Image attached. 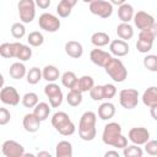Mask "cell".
Masks as SVG:
<instances>
[{
	"mask_svg": "<svg viewBox=\"0 0 157 157\" xmlns=\"http://www.w3.org/2000/svg\"><path fill=\"white\" fill-rule=\"evenodd\" d=\"M102 141L108 145L113 146L115 148H124L128 146V139L121 132V126L118 123H108L102 132Z\"/></svg>",
	"mask_w": 157,
	"mask_h": 157,
	"instance_id": "6da1fadb",
	"label": "cell"
},
{
	"mask_svg": "<svg viewBox=\"0 0 157 157\" xmlns=\"http://www.w3.org/2000/svg\"><path fill=\"white\" fill-rule=\"evenodd\" d=\"M96 121L97 115L92 110H87L81 115L78 123V135L83 141H92L96 137Z\"/></svg>",
	"mask_w": 157,
	"mask_h": 157,
	"instance_id": "7a4b0ae2",
	"label": "cell"
},
{
	"mask_svg": "<svg viewBox=\"0 0 157 157\" xmlns=\"http://www.w3.org/2000/svg\"><path fill=\"white\" fill-rule=\"evenodd\" d=\"M52 125L54 126V129L59 134H61L64 136H70L76 130L75 124L71 121L70 117L65 112H56V113H54L53 117H52Z\"/></svg>",
	"mask_w": 157,
	"mask_h": 157,
	"instance_id": "3957f363",
	"label": "cell"
},
{
	"mask_svg": "<svg viewBox=\"0 0 157 157\" xmlns=\"http://www.w3.org/2000/svg\"><path fill=\"white\" fill-rule=\"evenodd\" d=\"M104 70L107 72V75L114 81V82H124L125 78L128 77V70L125 67V65L123 64V61L118 58H112L108 64L104 66Z\"/></svg>",
	"mask_w": 157,
	"mask_h": 157,
	"instance_id": "277c9868",
	"label": "cell"
},
{
	"mask_svg": "<svg viewBox=\"0 0 157 157\" xmlns=\"http://www.w3.org/2000/svg\"><path fill=\"white\" fill-rule=\"evenodd\" d=\"M36 1L34 0H20L17 4L18 16L22 23H31L36 17Z\"/></svg>",
	"mask_w": 157,
	"mask_h": 157,
	"instance_id": "5b68a950",
	"label": "cell"
},
{
	"mask_svg": "<svg viewBox=\"0 0 157 157\" xmlns=\"http://www.w3.org/2000/svg\"><path fill=\"white\" fill-rule=\"evenodd\" d=\"M119 103L125 109H134L139 103V92L135 88H124L119 92Z\"/></svg>",
	"mask_w": 157,
	"mask_h": 157,
	"instance_id": "8992f818",
	"label": "cell"
},
{
	"mask_svg": "<svg viewBox=\"0 0 157 157\" xmlns=\"http://www.w3.org/2000/svg\"><path fill=\"white\" fill-rule=\"evenodd\" d=\"M38 26L45 31V32H50V33H54L56 31H59L60 26H61V22L60 20L53 15V13H48V12H44L39 16V20H38Z\"/></svg>",
	"mask_w": 157,
	"mask_h": 157,
	"instance_id": "52a82bcc",
	"label": "cell"
},
{
	"mask_svg": "<svg viewBox=\"0 0 157 157\" xmlns=\"http://www.w3.org/2000/svg\"><path fill=\"white\" fill-rule=\"evenodd\" d=\"M44 93H45L47 98L49 99V104L52 105V108H58L61 105L63 92H61V88L59 87V85H56L55 82H49L44 87Z\"/></svg>",
	"mask_w": 157,
	"mask_h": 157,
	"instance_id": "ba28073f",
	"label": "cell"
},
{
	"mask_svg": "<svg viewBox=\"0 0 157 157\" xmlns=\"http://www.w3.org/2000/svg\"><path fill=\"white\" fill-rule=\"evenodd\" d=\"M90 11L101 18H108L113 13V4L105 0H94L90 4Z\"/></svg>",
	"mask_w": 157,
	"mask_h": 157,
	"instance_id": "9c48e42d",
	"label": "cell"
},
{
	"mask_svg": "<svg viewBox=\"0 0 157 157\" xmlns=\"http://www.w3.org/2000/svg\"><path fill=\"white\" fill-rule=\"evenodd\" d=\"M1 152L5 157H22L25 156L23 146L15 140H6L1 146Z\"/></svg>",
	"mask_w": 157,
	"mask_h": 157,
	"instance_id": "30bf717a",
	"label": "cell"
},
{
	"mask_svg": "<svg viewBox=\"0 0 157 157\" xmlns=\"http://www.w3.org/2000/svg\"><path fill=\"white\" fill-rule=\"evenodd\" d=\"M0 99L4 104L15 107L20 103V93L12 86H5L0 91Z\"/></svg>",
	"mask_w": 157,
	"mask_h": 157,
	"instance_id": "8fae6325",
	"label": "cell"
},
{
	"mask_svg": "<svg viewBox=\"0 0 157 157\" xmlns=\"http://www.w3.org/2000/svg\"><path fill=\"white\" fill-rule=\"evenodd\" d=\"M128 137L135 145H145L150 140V131L142 126L131 128L128 132Z\"/></svg>",
	"mask_w": 157,
	"mask_h": 157,
	"instance_id": "7c38bea8",
	"label": "cell"
},
{
	"mask_svg": "<svg viewBox=\"0 0 157 157\" xmlns=\"http://www.w3.org/2000/svg\"><path fill=\"white\" fill-rule=\"evenodd\" d=\"M135 26L142 31V29H152L153 25H155V18L152 15L145 12V11H137L135 15H134V18H132Z\"/></svg>",
	"mask_w": 157,
	"mask_h": 157,
	"instance_id": "4fadbf2b",
	"label": "cell"
},
{
	"mask_svg": "<svg viewBox=\"0 0 157 157\" xmlns=\"http://www.w3.org/2000/svg\"><path fill=\"white\" fill-rule=\"evenodd\" d=\"M112 58H113V56H112L110 53L104 52V50L98 49V48H97V49H92L91 53H90V59H91V61H92L94 65L101 66V67H104Z\"/></svg>",
	"mask_w": 157,
	"mask_h": 157,
	"instance_id": "5bb4252c",
	"label": "cell"
},
{
	"mask_svg": "<svg viewBox=\"0 0 157 157\" xmlns=\"http://www.w3.org/2000/svg\"><path fill=\"white\" fill-rule=\"evenodd\" d=\"M129 44L126 40H123V39H114L109 43V50H110V54L115 55L117 58L118 56H125L128 53H129Z\"/></svg>",
	"mask_w": 157,
	"mask_h": 157,
	"instance_id": "9a60e30c",
	"label": "cell"
},
{
	"mask_svg": "<svg viewBox=\"0 0 157 157\" xmlns=\"http://www.w3.org/2000/svg\"><path fill=\"white\" fill-rule=\"evenodd\" d=\"M22 43L20 42H13V43H2L0 45V55L6 59H12L17 58L18 50L21 48Z\"/></svg>",
	"mask_w": 157,
	"mask_h": 157,
	"instance_id": "2e32d148",
	"label": "cell"
},
{
	"mask_svg": "<svg viewBox=\"0 0 157 157\" xmlns=\"http://www.w3.org/2000/svg\"><path fill=\"white\" fill-rule=\"evenodd\" d=\"M22 125L27 132H37L40 126V120L34 113H28L23 117Z\"/></svg>",
	"mask_w": 157,
	"mask_h": 157,
	"instance_id": "e0dca14e",
	"label": "cell"
},
{
	"mask_svg": "<svg viewBox=\"0 0 157 157\" xmlns=\"http://www.w3.org/2000/svg\"><path fill=\"white\" fill-rule=\"evenodd\" d=\"M65 53L70 56V58H74V59H78L82 56L83 54V47L80 42H76V40H69L65 43Z\"/></svg>",
	"mask_w": 157,
	"mask_h": 157,
	"instance_id": "ac0fdd59",
	"label": "cell"
},
{
	"mask_svg": "<svg viewBox=\"0 0 157 157\" xmlns=\"http://www.w3.org/2000/svg\"><path fill=\"white\" fill-rule=\"evenodd\" d=\"M77 4V0H60V2L56 6V12L60 17L65 18L70 16L74 6Z\"/></svg>",
	"mask_w": 157,
	"mask_h": 157,
	"instance_id": "d6986e66",
	"label": "cell"
},
{
	"mask_svg": "<svg viewBox=\"0 0 157 157\" xmlns=\"http://www.w3.org/2000/svg\"><path fill=\"white\" fill-rule=\"evenodd\" d=\"M134 15H135L134 7H132V5H130L128 2H125V4H123L118 7V17L121 22H128L129 23L134 18Z\"/></svg>",
	"mask_w": 157,
	"mask_h": 157,
	"instance_id": "ffe728a7",
	"label": "cell"
},
{
	"mask_svg": "<svg viewBox=\"0 0 157 157\" xmlns=\"http://www.w3.org/2000/svg\"><path fill=\"white\" fill-rule=\"evenodd\" d=\"M115 114V105L110 102H104L98 107V117L102 120H109Z\"/></svg>",
	"mask_w": 157,
	"mask_h": 157,
	"instance_id": "44dd1931",
	"label": "cell"
},
{
	"mask_svg": "<svg viewBox=\"0 0 157 157\" xmlns=\"http://www.w3.org/2000/svg\"><path fill=\"white\" fill-rule=\"evenodd\" d=\"M93 86H94L93 78L88 75H83L77 80V82H76V85L72 90H76V91H80V92L83 93V92H90Z\"/></svg>",
	"mask_w": 157,
	"mask_h": 157,
	"instance_id": "7402d4cb",
	"label": "cell"
},
{
	"mask_svg": "<svg viewBox=\"0 0 157 157\" xmlns=\"http://www.w3.org/2000/svg\"><path fill=\"white\" fill-rule=\"evenodd\" d=\"M117 34L123 40H129L134 37V28L128 22H121L117 26Z\"/></svg>",
	"mask_w": 157,
	"mask_h": 157,
	"instance_id": "603a6c76",
	"label": "cell"
},
{
	"mask_svg": "<svg viewBox=\"0 0 157 157\" xmlns=\"http://www.w3.org/2000/svg\"><path fill=\"white\" fill-rule=\"evenodd\" d=\"M9 75L11 78L13 80H21L26 75H27V70H26V66L20 63V61H16L13 64H11L10 69H9Z\"/></svg>",
	"mask_w": 157,
	"mask_h": 157,
	"instance_id": "cb8c5ba5",
	"label": "cell"
},
{
	"mask_svg": "<svg viewBox=\"0 0 157 157\" xmlns=\"http://www.w3.org/2000/svg\"><path fill=\"white\" fill-rule=\"evenodd\" d=\"M72 145L71 142L63 140L59 141L55 147V155L56 157H72Z\"/></svg>",
	"mask_w": 157,
	"mask_h": 157,
	"instance_id": "d4e9b609",
	"label": "cell"
},
{
	"mask_svg": "<svg viewBox=\"0 0 157 157\" xmlns=\"http://www.w3.org/2000/svg\"><path fill=\"white\" fill-rule=\"evenodd\" d=\"M142 103L148 108L157 103V86H151L144 92Z\"/></svg>",
	"mask_w": 157,
	"mask_h": 157,
	"instance_id": "484cf974",
	"label": "cell"
},
{
	"mask_svg": "<svg viewBox=\"0 0 157 157\" xmlns=\"http://www.w3.org/2000/svg\"><path fill=\"white\" fill-rule=\"evenodd\" d=\"M91 43L94 47L101 48V47H105L107 44H109L110 43V38L105 32H94L91 36Z\"/></svg>",
	"mask_w": 157,
	"mask_h": 157,
	"instance_id": "4316f807",
	"label": "cell"
},
{
	"mask_svg": "<svg viewBox=\"0 0 157 157\" xmlns=\"http://www.w3.org/2000/svg\"><path fill=\"white\" fill-rule=\"evenodd\" d=\"M43 72V78L48 82H55L59 77H60V72L59 69L54 65H47L44 66V69L42 70Z\"/></svg>",
	"mask_w": 157,
	"mask_h": 157,
	"instance_id": "83f0119b",
	"label": "cell"
},
{
	"mask_svg": "<svg viewBox=\"0 0 157 157\" xmlns=\"http://www.w3.org/2000/svg\"><path fill=\"white\" fill-rule=\"evenodd\" d=\"M50 107H52V105L48 104V103H45V102H39V103L34 107L33 113L39 118L40 121L47 120L48 117H49V114H50Z\"/></svg>",
	"mask_w": 157,
	"mask_h": 157,
	"instance_id": "f1b7e54d",
	"label": "cell"
},
{
	"mask_svg": "<svg viewBox=\"0 0 157 157\" xmlns=\"http://www.w3.org/2000/svg\"><path fill=\"white\" fill-rule=\"evenodd\" d=\"M60 80H61L63 86H65L69 90H72L75 87V85H76V82H77L78 78H77V76H76V74L74 71H65L61 75Z\"/></svg>",
	"mask_w": 157,
	"mask_h": 157,
	"instance_id": "f546056e",
	"label": "cell"
},
{
	"mask_svg": "<svg viewBox=\"0 0 157 157\" xmlns=\"http://www.w3.org/2000/svg\"><path fill=\"white\" fill-rule=\"evenodd\" d=\"M26 78H27V82L29 85H37L42 78H43V72L39 67H31L28 71H27V75H26Z\"/></svg>",
	"mask_w": 157,
	"mask_h": 157,
	"instance_id": "4dcf8cb0",
	"label": "cell"
},
{
	"mask_svg": "<svg viewBox=\"0 0 157 157\" xmlns=\"http://www.w3.org/2000/svg\"><path fill=\"white\" fill-rule=\"evenodd\" d=\"M66 102L71 107H77L82 103V92L76 90H70L66 96Z\"/></svg>",
	"mask_w": 157,
	"mask_h": 157,
	"instance_id": "1f68e13d",
	"label": "cell"
},
{
	"mask_svg": "<svg viewBox=\"0 0 157 157\" xmlns=\"http://www.w3.org/2000/svg\"><path fill=\"white\" fill-rule=\"evenodd\" d=\"M39 103L38 99V94L34 92H27L23 97H22V104L26 108H34L37 104Z\"/></svg>",
	"mask_w": 157,
	"mask_h": 157,
	"instance_id": "d6a6232c",
	"label": "cell"
},
{
	"mask_svg": "<svg viewBox=\"0 0 157 157\" xmlns=\"http://www.w3.org/2000/svg\"><path fill=\"white\" fill-rule=\"evenodd\" d=\"M27 42L32 47H40L44 42V37L39 31H33L27 36Z\"/></svg>",
	"mask_w": 157,
	"mask_h": 157,
	"instance_id": "836d02e7",
	"label": "cell"
},
{
	"mask_svg": "<svg viewBox=\"0 0 157 157\" xmlns=\"http://www.w3.org/2000/svg\"><path fill=\"white\" fill-rule=\"evenodd\" d=\"M123 155L125 157H142L144 151L141 150V147H139V145H130L123 148Z\"/></svg>",
	"mask_w": 157,
	"mask_h": 157,
	"instance_id": "e575fe53",
	"label": "cell"
},
{
	"mask_svg": "<svg viewBox=\"0 0 157 157\" xmlns=\"http://www.w3.org/2000/svg\"><path fill=\"white\" fill-rule=\"evenodd\" d=\"M142 64H144L145 69H147L148 71L157 72V55H155V54H147L144 58Z\"/></svg>",
	"mask_w": 157,
	"mask_h": 157,
	"instance_id": "d590c367",
	"label": "cell"
},
{
	"mask_svg": "<svg viewBox=\"0 0 157 157\" xmlns=\"http://www.w3.org/2000/svg\"><path fill=\"white\" fill-rule=\"evenodd\" d=\"M11 34L13 38L16 39H21L25 34H26V28L23 26V23L21 22H16L11 26Z\"/></svg>",
	"mask_w": 157,
	"mask_h": 157,
	"instance_id": "8d00e7d4",
	"label": "cell"
},
{
	"mask_svg": "<svg viewBox=\"0 0 157 157\" xmlns=\"http://www.w3.org/2000/svg\"><path fill=\"white\" fill-rule=\"evenodd\" d=\"M31 56H32V49L28 45L22 44L20 50H18V54H17L16 59H20V61H27V60L31 59Z\"/></svg>",
	"mask_w": 157,
	"mask_h": 157,
	"instance_id": "74e56055",
	"label": "cell"
},
{
	"mask_svg": "<svg viewBox=\"0 0 157 157\" xmlns=\"http://www.w3.org/2000/svg\"><path fill=\"white\" fill-rule=\"evenodd\" d=\"M90 97L93 99V101H102L104 99V94H103V86L101 85H97V86H93L90 91Z\"/></svg>",
	"mask_w": 157,
	"mask_h": 157,
	"instance_id": "f35d334b",
	"label": "cell"
},
{
	"mask_svg": "<svg viewBox=\"0 0 157 157\" xmlns=\"http://www.w3.org/2000/svg\"><path fill=\"white\" fill-rule=\"evenodd\" d=\"M152 45H153V42H147L142 39H137L136 42V49L142 54H147L152 49Z\"/></svg>",
	"mask_w": 157,
	"mask_h": 157,
	"instance_id": "ab89813d",
	"label": "cell"
},
{
	"mask_svg": "<svg viewBox=\"0 0 157 157\" xmlns=\"http://www.w3.org/2000/svg\"><path fill=\"white\" fill-rule=\"evenodd\" d=\"M103 94L104 99H110L117 94V87L112 83H105L103 85Z\"/></svg>",
	"mask_w": 157,
	"mask_h": 157,
	"instance_id": "60d3db41",
	"label": "cell"
},
{
	"mask_svg": "<svg viewBox=\"0 0 157 157\" xmlns=\"http://www.w3.org/2000/svg\"><path fill=\"white\" fill-rule=\"evenodd\" d=\"M145 151L150 156H157V140H148L145 144Z\"/></svg>",
	"mask_w": 157,
	"mask_h": 157,
	"instance_id": "b9f144b4",
	"label": "cell"
},
{
	"mask_svg": "<svg viewBox=\"0 0 157 157\" xmlns=\"http://www.w3.org/2000/svg\"><path fill=\"white\" fill-rule=\"evenodd\" d=\"M10 119H11L10 112H9L6 108L1 107V108H0V125H6V124L10 121Z\"/></svg>",
	"mask_w": 157,
	"mask_h": 157,
	"instance_id": "7bdbcfd3",
	"label": "cell"
},
{
	"mask_svg": "<svg viewBox=\"0 0 157 157\" xmlns=\"http://www.w3.org/2000/svg\"><path fill=\"white\" fill-rule=\"evenodd\" d=\"M36 1V5L39 7V9H43V10H45V9H48L49 6H50V0H34Z\"/></svg>",
	"mask_w": 157,
	"mask_h": 157,
	"instance_id": "ee69618b",
	"label": "cell"
},
{
	"mask_svg": "<svg viewBox=\"0 0 157 157\" xmlns=\"http://www.w3.org/2000/svg\"><path fill=\"white\" fill-rule=\"evenodd\" d=\"M150 114L155 120H157V103L153 104L152 107H150Z\"/></svg>",
	"mask_w": 157,
	"mask_h": 157,
	"instance_id": "f6af8a7d",
	"label": "cell"
},
{
	"mask_svg": "<svg viewBox=\"0 0 157 157\" xmlns=\"http://www.w3.org/2000/svg\"><path fill=\"white\" fill-rule=\"evenodd\" d=\"M104 156H105V157H110V156H113V157H119V152H118V151H107V152L104 153Z\"/></svg>",
	"mask_w": 157,
	"mask_h": 157,
	"instance_id": "bcb514c9",
	"label": "cell"
},
{
	"mask_svg": "<svg viewBox=\"0 0 157 157\" xmlns=\"http://www.w3.org/2000/svg\"><path fill=\"white\" fill-rule=\"evenodd\" d=\"M113 5H117V6H120V5H123V4H125L126 2V0H109Z\"/></svg>",
	"mask_w": 157,
	"mask_h": 157,
	"instance_id": "7dc6e473",
	"label": "cell"
},
{
	"mask_svg": "<svg viewBox=\"0 0 157 157\" xmlns=\"http://www.w3.org/2000/svg\"><path fill=\"white\" fill-rule=\"evenodd\" d=\"M37 156H38V157H42V156H45V157H52V155H50L49 152H45V151H43V152H38V153H37Z\"/></svg>",
	"mask_w": 157,
	"mask_h": 157,
	"instance_id": "c3c4849f",
	"label": "cell"
},
{
	"mask_svg": "<svg viewBox=\"0 0 157 157\" xmlns=\"http://www.w3.org/2000/svg\"><path fill=\"white\" fill-rule=\"evenodd\" d=\"M152 31H153L155 37H157V22H155V25H153V27H152Z\"/></svg>",
	"mask_w": 157,
	"mask_h": 157,
	"instance_id": "681fc988",
	"label": "cell"
},
{
	"mask_svg": "<svg viewBox=\"0 0 157 157\" xmlns=\"http://www.w3.org/2000/svg\"><path fill=\"white\" fill-rule=\"evenodd\" d=\"M83 2H87V4H91V2H93L94 0H82Z\"/></svg>",
	"mask_w": 157,
	"mask_h": 157,
	"instance_id": "f907efd6",
	"label": "cell"
}]
</instances>
